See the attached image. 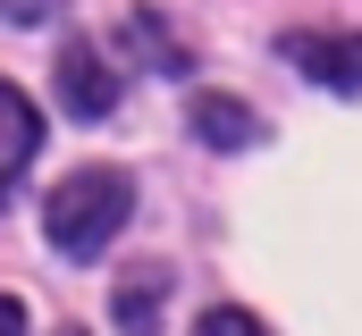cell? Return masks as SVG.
Here are the masks:
<instances>
[{
	"instance_id": "1",
	"label": "cell",
	"mask_w": 362,
	"mask_h": 336,
	"mask_svg": "<svg viewBox=\"0 0 362 336\" xmlns=\"http://www.w3.org/2000/svg\"><path fill=\"white\" fill-rule=\"evenodd\" d=\"M127 210H135V176L127 168H76L51 193V244L68 252V260H93V252L127 227Z\"/></svg>"
},
{
	"instance_id": "2",
	"label": "cell",
	"mask_w": 362,
	"mask_h": 336,
	"mask_svg": "<svg viewBox=\"0 0 362 336\" xmlns=\"http://www.w3.org/2000/svg\"><path fill=\"white\" fill-rule=\"evenodd\" d=\"M51 76H59V109H68V118H110V101H118V76L93 59V42H68Z\"/></svg>"
},
{
	"instance_id": "3",
	"label": "cell",
	"mask_w": 362,
	"mask_h": 336,
	"mask_svg": "<svg viewBox=\"0 0 362 336\" xmlns=\"http://www.w3.org/2000/svg\"><path fill=\"white\" fill-rule=\"evenodd\" d=\"M286 59L337 92H362V34H286Z\"/></svg>"
},
{
	"instance_id": "4",
	"label": "cell",
	"mask_w": 362,
	"mask_h": 336,
	"mask_svg": "<svg viewBox=\"0 0 362 336\" xmlns=\"http://www.w3.org/2000/svg\"><path fill=\"white\" fill-rule=\"evenodd\" d=\"M34 143H42V118H34V101H25L17 84H0V193L25 176Z\"/></svg>"
},
{
	"instance_id": "5",
	"label": "cell",
	"mask_w": 362,
	"mask_h": 336,
	"mask_svg": "<svg viewBox=\"0 0 362 336\" xmlns=\"http://www.w3.org/2000/svg\"><path fill=\"white\" fill-rule=\"evenodd\" d=\"M194 135L219 143V152H245V143L262 135V118H253L245 101H228V92H202V101H194Z\"/></svg>"
},
{
	"instance_id": "6",
	"label": "cell",
	"mask_w": 362,
	"mask_h": 336,
	"mask_svg": "<svg viewBox=\"0 0 362 336\" xmlns=\"http://www.w3.org/2000/svg\"><path fill=\"white\" fill-rule=\"evenodd\" d=\"M160 286H169V269L118 277V328H127V336H152V328H160Z\"/></svg>"
},
{
	"instance_id": "7",
	"label": "cell",
	"mask_w": 362,
	"mask_h": 336,
	"mask_svg": "<svg viewBox=\"0 0 362 336\" xmlns=\"http://www.w3.org/2000/svg\"><path fill=\"white\" fill-rule=\"evenodd\" d=\"M127 51L144 59V68H160V76H185V42H169V25L144 8V17H127Z\"/></svg>"
},
{
	"instance_id": "8",
	"label": "cell",
	"mask_w": 362,
	"mask_h": 336,
	"mask_svg": "<svg viewBox=\"0 0 362 336\" xmlns=\"http://www.w3.org/2000/svg\"><path fill=\"white\" fill-rule=\"evenodd\" d=\"M194 336H270V328H262L253 311H202V328H194Z\"/></svg>"
},
{
	"instance_id": "9",
	"label": "cell",
	"mask_w": 362,
	"mask_h": 336,
	"mask_svg": "<svg viewBox=\"0 0 362 336\" xmlns=\"http://www.w3.org/2000/svg\"><path fill=\"white\" fill-rule=\"evenodd\" d=\"M51 8H59V0H0V17H17V25H42Z\"/></svg>"
},
{
	"instance_id": "10",
	"label": "cell",
	"mask_w": 362,
	"mask_h": 336,
	"mask_svg": "<svg viewBox=\"0 0 362 336\" xmlns=\"http://www.w3.org/2000/svg\"><path fill=\"white\" fill-rule=\"evenodd\" d=\"M0 336H25V311H17L8 294H0Z\"/></svg>"
},
{
	"instance_id": "11",
	"label": "cell",
	"mask_w": 362,
	"mask_h": 336,
	"mask_svg": "<svg viewBox=\"0 0 362 336\" xmlns=\"http://www.w3.org/2000/svg\"><path fill=\"white\" fill-rule=\"evenodd\" d=\"M59 336H85V328H59Z\"/></svg>"
}]
</instances>
